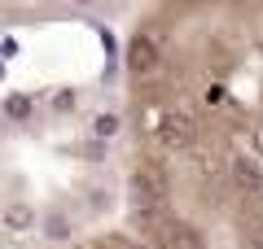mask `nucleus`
Wrapping results in <instances>:
<instances>
[{
    "label": "nucleus",
    "mask_w": 263,
    "mask_h": 249,
    "mask_svg": "<svg viewBox=\"0 0 263 249\" xmlns=\"http://www.w3.org/2000/svg\"><path fill=\"white\" fill-rule=\"evenodd\" d=\"M228 188L241 193V197H259V193H263V171H259V162L246 157V153L228 157Z\"/></svg>",
    "instance_id": "obj_1"
},
{
    "label": "nucleus",
    "mask_w": 263,
    "mask_h": 249,
    "mask_svg": "<svg viewBox=\"0 0 263 249\" xmlns=\"http://www.w3.org/2000/svg\"><path fill=\"white\" fill-rule=\"evenodd\" d=\"M237 227H241V240L250 249H263V214H254V210H237Z\"/></svg>",
    "instance_id": "obj_2"
},
{
    "label": "nucleus",
    "mask_w": 263,
    "mask_h": 249,
    "mask_svg": "<svg viewBox=\"0 0 263 249\" xmlns=\"http://www.w3.org/2000/svg\"><path fill=\"white\" fill-rule=\"evenodd\" d=\"M79 249H149V245H141V240H132V236H97Z\"/></svg>",
    "instance_id": "obj_3"
},
{
    "label": "nucleus",
    "mask_w": 263,
    "mask_h": 249,
    "mask_svg": "<svg viewBox=\"0 0 263 249\" xmlns=\"http://www.w3.org/2000/svg\"><path fill=\"white\" fill-rule=\"evenodd\" d=\"M259 197H263V193H259Z\"/></svg>",
    "instance_id": "obj_4"
}]
</instances>
